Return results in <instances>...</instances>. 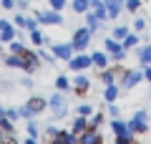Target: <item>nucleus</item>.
<instances>
[{
  "mask_svg": "<svg viewBox=\"0 0 151 144\" xmlns=\"http://www.w3.org/2000/svg\"><path fill=\"white\" fill-rule=\"evenodd\" d=\"M45 106H48V101H45L43 96H33V99H28V101L20 106V116L23 119H35L38 114L45 111Z\"/></svg>",
  "mask_w": 151,
  "mask_h": 144,
  "instance_id": "f257e3e1",
  "label": "nucleus"
},
{
  "mask_svg": "<svg viewBox=\"0 0 151 144\" xmlns=\"http://www.w3.org/2000/svg\"><path fill=\"white\" fill-rule=\"evenodd\" d=\"M48 109H50V114H53L55 119H63L65 114H68V101H65L63 91H55V94L48 99Z\"/></svg>",
  "mask_w": 151,
  "mask_h": 144,
  "instance_id": "f03ea898",
  "label": "nucleus"
},
{
  "mask_svg": "<svg viewBox=\"0 0 151 144\" xmlns=\"http://www.w3.org/2000/svg\"><path fill=\"white\" fill-rule=\"evenodd\" d=\"M91 38H93V33L88 31L86 25H81V28H76V33H73V41H70V46H73V51L76 53H83L88 46H91Z\"/></svg>",
  "mask_w": 151,
  "mask_h": 144,
  "instance_id": "7ed1b4c3",
  "label": "nucleus"
},
{
  "mask_svg": "<svg viewBox=\"0 0 151 144\" xmlns=\"http://www.w3.org/2000/svg\"><path fill=\"white\" fill-rule=\"evenodd\" d=\"M129 129H131V134H146L149 132V114H146V109H139L129 119Z\"/></svg>",
  "mask_w": 151,
  "mask_h": 144,
  "instance_id": "20e7f679",
  "label": "nucleus"
},
{
  "mask_svg": "<svg viewBox=\"0 0 151 144\" xmlns=\"http://www.w3.org/2000/svg\"><path fill=\"white\" fill-rule=\"evenodd\" d=\"M35 18H38L40 25H63V15H60V10H53V8H48V10H38Z\"/></svg>",
  "mask_w": 151,
  "mask_h": 144,
  "instance_id": "39448f33",
  "label": "nucleus"
},
{
  "mask_svg": "<svg viewBox=\"0 0 151 144\" xmlns=\"http://www.w3.org/2000/svg\"><path fill=\"white\" fill-rule=\"evenodd\" d=\"M141 81H144V71H131V68H124L121 71V91H129L134 89V86H139Z\"/></svg>",
  "mask_w": 151,
  "mask_h": 144,
  "instance_id": "423d86ee",
  "label": "nucleus"
},
{
  "mask_svg": "<svg viewBox=\"0 0 151 144\" xmlns=\"http://www.w3.org/2000/svg\"><path fill=\"white\" fill-rule=\"evenodd\" d=\"M93 66V61H91V56L83 51V53H73V58L68 61V68L70 71H76V73H83L86 68H91Z\"/></svg>",
  "mask_w": 151,
  "mask_h": 144,
  "instance_id": "0eeeda50",
  "label": "nucleus"
},
{
  "mask_svg": "<svg viewBox=\"0 0 151 144\" xmlns=\"http://www.w3.org/2000/svg\"><path fill=\"white\" fill-rule=\"evenodd\" d=\"M50 51H53V56L58 61H65V63H68L70 58H73V46H70V43H50Z\"/></svg>",
  "mask_w": 151,
  "mask_h": 144,
  "instance_id": "6e6552de",
  "label": "nucleus"
},
{
  "mask_svg": "<svg viewBox=\"0 0 151 144\" xmlns=\"http://www.w3.org/2000/svg\"><path fill=\"white\" fill-rule=\"evenodd\" d=\"M78 144H103V137L98 134V129L88 127L83 134H78Z\"/></svg>",
  "mask_w": 151,
  "mask_h": 144,
  "instance_id": "1a4fd4ad",
  "label": "nucleus"
},
{
  "mask_svg": "<svg viewBox=\"0 0 151 144\" xmlns=\"http://www.w3.org/2000/svg\"><path fill=\"white\" fill-rule=\"evenodd\" d=\"M23 61H25V66H23V71H25V73H33V71L40 66V56L33 53V51H25V53H23Z\"/></svg>",
  "mask_w": 151,
  "mask_h": 144,
  "instance_id": "9d476101",
  "label": "nucleus"
},
{
  "mask_svg": "<svg viewBox=\"0 0 151 144\" xmlns=\"http://www.w3.org/2000/svg\"><path fill=\"white\" fill-rule=\"evenodd\" d=\"M15 36H18L15 23H10V20H0V38H3V41H5V43H10Z\"/></svg>",
  "mask_w": 151,
  "mask_h": 144,
  "instance_id": "9b49d317",
  "label": "nucleus"
},
{
  "mask_svg": "<svg viewBox=\"0 0 151 144\" xmlns=\"http://www.w3.org/2000/svg\"><path fill=\"white\" fill-rule=\"evenodd\" d=\"M70 84H73V91H76V94H81V96L88 94V89H91V79H88V76H83V73H78Z\"/></svg>",
  "mask_w": 151,
  "mask_h": 144,
  "instance_id": "f8f14e48",
  "label": "nucleus"
},
{
  "mask_svg": "<svg viewBox=\"0 0 151 144\" xmlns=\"http://www.w3.org/2000/svg\"><path fill=\"white\" fill-rule=\"evenodd\" d=\"M103 23H106V20H101V18H98L96 13H91V10L86 13V28H88L91 33H98V31H103V28H106Z\"/></svg>",
  "mask_w": 151,
  "mask_h": 144,
  "instance_id": "ddd939ff",
  "label": "nucleus"
},
{
  "mask_svg": "<svg viewBox=\"0 0 151 144\" xmlns=\"http://www.w3.org/2000/svg\"><path fill=\"white\" fill-rule=\"evenodd\" d=\"M103 5H106L108 10V20L111 18H119L121 10H124V0H103Z\"/></svg>",
  "mask_w": 151,
  "mask_h": 144,
  "instance_id": "4468645a",
  "label": "nucleus"
},
{
  "mask_svg": "<svg viewBox=\"0 0 151 144\" xmlns=\"http://www.w3.org/2000/svg\"><path fill=\"white\" fill-rule=\"evenodd\" d=\"M119 96H121V86H119V84H108L106 89H103V101H106V104L116 101Z\"/></svg>",
  "mask_w": 151,
  "mask_h": 144,
  "instance_id": "2eb2a0df",
  "label": "nucleus"
},
{
  "mask_svg": "<svg viewBox=\"0 0 151 144\" xmlns=\"http://www.w3.org/2000/svg\"><path fill=\"white\" fill-rule=\"evenodd\" d=\"M91 61H93L96 68H106L108 61H111V56H108L106 51H93V53H91Z\"/></svg>",
  "mask_w": 151,
  "mask_h": 144,
  "instance_id": "dca6fc26",
  "label": "nucleus"
},
{
  "mask_svg": "<svg viewBox=\"0 0 151 144\" xmlns=\"http://www.w3.org/2000/svg\"><path fill=\"white\" fill-rule=\"evenodd\" d=\"M30 43L33 46H50V38L48 36H43V31H40V28H35V31H30Z\"/></svg>",
  "mask_w": 151,
  "mask_h": 144,
  "instance_id": "f3484780",
  "label": "nucleus"
},
{
  "mask_svg": "<svg viewBox=\"0 0 151 144\" xmlns=\"http://www.w3.org/2000/svg\"><path fill=\"white\" fill-rule=\"evenodd\" d=\"M3 63H5L8 68H23L25 61H23L20 53H10V56H3Z\"/></svg>",
  "mask_w": 151,
  "mask_h": 144,
  "instance_id": "a211bd4d",
  "label": "nucleus"
},
{
  "mask_svg": "<svg viewBox=\"0 0 151 144\" xmlns=\"http://www.w3.org/2000/svg\"><path fill=\"white\" fill-rule=\"evenodd\" d=\"M103 48H106V53L108 56H113V53H119V51H126L124 46H121V41H116V38H106V41H103Z\"/></svg>",
  "mask_w": 151,
  "mask_h": 144,
  "instance_id": "6ab92c4d",
  "label": "nucleus"
},
{
  "mask_svg": "<svg viewBox=\"0 0 151 144\" xmlns=\"http://www.w3.org/2000/svg\"><path fill=\"white\" fill-rule=\"evenodd\" d=\"M111 129H113L116 137H126V134H131L129 121H121V119H113V121H111Z\"/></svg>",
  "mask_w": 151,
  "mask_h": 144,
  "instance_id": "aec40b11",
  "label": "nucleus"
},
{
  "mask_svg": "<svg viewBox=\"0 0 151 144\" xmlns=\"http://www.w3.org/2000/svg\"><path fill=\"white\" fill-rule=\"evenodd\" d=\"M91 13H96L101 20H108V10H106V5H103V0H91V8H88Z\"/></svg>",
  "mask_w": 151,
  "mask_h": 144,
  "instance_id": "412c9836",
  "label": "nucleus"
},
{
  "mask_svg": "<svg viewBox=\"0 0 151 144\" xmlns=\"http://www.w3.org/2000/svg\"><path fill=\"white\" fill-rule=\"evenodd\" d=\"M70 8H73V13H78V15H86L88 8H91V0H70Z\"/></svg>",
  "mask_w": 151,
  "mask_h": 144,
  "instance_id": "4be33fe9",
  "label": "nucleus"
},
{
  "mask_svg": "<svg viewBox=\"0 0 151 144\" xmlns=\"http://www.w3.org/2000/svg\"><path fill=\"white\" fill-rule=\"evenodd\" d=\"M116 73H119V71L116 68H101V84L103 86H108V84H116Z\"/></svg>",
  "mask_w": 151,
  "mask_h": 144,
  "instance_id": "5701e85b",
  "label": "nucleus"
},
{
  "mask_svg": "<svg viewBox=\"0 0 151 144\" xmlns=\"http://www.w3.org/2000/svg\"><path fill=\"white\" fill-rule=\"evenodd\" d=\"M86 129H88V116H78L73 121V127H70V132H73V134H83Z\"/></svg>",
  "mask_w": 151,
  "mask_h": 144,
  "instance_id": "b1692460",
  "label": "nucleus"
},
{
  "mask_svg": "<svg viewBox=\"0 0 151 144\" xmlns=\"http://www.w3.org/2000/svg\"><path fill=\"white\" fill-rule=\"evenodd\" d=\"M139 61H141V66H151V46L139 48Z\"/></svg>",
  "mask_w": 151,
  "mask_h": 144,
  "instance_id": "393cba45",
  "label": "nucleus"
},
{
  "mask_svg": "<svg viewBox=\"0 0 151 144\" xmlns=\"http://www.w3.org/2000/svg\"><path fill=\"white\" fill-rule=\"evenodd\" d=\"M8 48H10V53H20V56L28 51V48H25V43H23L20 38H13V41L8 43Z\"/></svg>",
  "mask_w": 151,
  "mask_h": 144,
  "instance_id": "a878e982",
  "label": "nucleus"
},
{
  "mask_svg": "<svg viewBox=\"0 0 151 144\" xmlns=\"http://www.w3.org/2000/svg\"><path fill=\"white\" fill-rule=\"evenodd\" d=\"M55 89H58V91H63V94H68V91L73 89V84H70V81L65 79V76H58V79H55Z\"/></svg>",
  "mask_w": 151,
  "mask_h": 144,
  "instance_id": "bb28decb",
  "label": "nucleus"
},
{
  "mask_svg": "<svg viewBox=\"0 0 151 144\" xmlns=\"http://www.w3.org/2000/svg\"><path fill=\"white\" fill-rule=\"evenodd\" d=\"M58 139H60V142H65V144H78V134H73V132H63V129L58 132Z\"/></svg>",
  "mask_w": 151,
  "mask_h": 144,
  "instance_id": "cd10ccee",
  "label": "nucleus"
},
{
  "mask_svg": "<svg viewBox=\"0 0 151 144\" xmlns=\"http://www.w3.org/2000/svg\"><path fill=\"white\" fill-rule=\"evenodd\" d=\"M121 46H124L126 51H129V48H136V46H139V36H136V33H129V36L121 41Z\"/></svg>",
  "mask_w": 151,
  "mask_h": 144,
  "instance_id": "c85d7f7f",
  "label": "nucleus"
},
{
  "mask_svg": "<svg viewBox=\"0 0 151 144\" xmlns=\"http://www.w3.org/2000/svg\"><path fill=\"white\" fill-rule=\"evenodd\" d=\"M38 56H40V61H45V63H55V56H53V51H45V48H38Z\"/></svg>",
  "mask_w": 151,
  "mask_h": 144,
  "instance_id": "c756f323",
  "label": "nucleus"
},
{
  "mask_svg": "<svg viewBox=\"0 0 151 144\" xmlns=\"http://www.w3.org/2000/svg\"><path fill=\"white\" fill-rule=\"evenodd\" d=\"M129 33H131V28H126V25H116L113 28V38H116V41H124Z\"/></svg>",
  "mask_w": 151,
  "mask_h": 144,
  "instance_id": "7c9ffc66",
  "label": "nucleus"
},
{
  "mask_svg": "<svg viewBox=\"0 0 151 144\" xmlns=\"http://www.w3.org/2000/svg\"><path fill=\"white\" fill-rule=\"evenodd\" d=\"M38 25H40V23H38V18H30V15H25V23H23V28H25L28 33H30V31H35Z\"/></svg>",
  "mask_w": 151,
  "mask_h": 144,
  "instance_id": "2f4dec72",
  "label": "nucleus"
},
{
  "mask_svg": "<svg viewBox=\"0 0 151 144\" xmlns=\"http://www.w3.org/2000/svg\"><path fill=\"white\" fill-rule=\"evenodd\" d=\"M28 137H38V134H40V127H38L35 121H33V119H28Z\"/></svg>",
  "mask_w": 151,
  "mask_h": 144,
  "instance_id": "473e14b6",
  "label": "nucleus"
},
{
  "mask_svg": "<svg viewBox=\"0 0 151 144\" xmlns=\"http://www.w3.org/2000/svg\"><path fill=\"white\" fill-rule=\"evenodd\" d=\"M76 111H78V116H91V114H93V106H91V104H81Z\"/></svg>",
  "mask_w": 151,
  "mask_h": 144,
  "instance_id": "72a5a7b5",
  "label": "nucleus"
},
{
  "mask_svg": "<svg viewBox=\"0 0 151 144\" xmlns=\"http://www.w3.org/2000/svg\"><path fill=\"white\" fill-rule=\"evenodd\" d=\"M124 8H126L129 13H136V10L141 8V0H126V3H124Z\"/></svg>",
  "mask_w": 151,
  "mask_h": 144,
  "instance_id": "f704fd0d",
  "label": "nucleus"
},
{
  "mask_svg": "<svg viewBox=\"0 0 151 144\" xmlns=\"http://www.w3.org/2000/svg\"><path fill=\"white\" fill-rule=\"evenodd\" d=\"M134 31L136 33H144L146 31V18H136V20H134Z\"/></svg>",
  "mask_w": 151,
  "mask_h": 144,
  "instance_id": "c9c22d12",
  "label": "nucleus"
},
{
  "mask_svg": "<svg viewBox=\"0 0 151 144\" xmlns=\"http://www.w3.org/2000/svg\"><path fill=\"white\" fill-rule=\"evenodd\" d=\"M108 114H111V119H119V116H121V109L116 106V101L108 104Z\"/></svg>",
  "mask_w": 151,
  "mask_h": 144,
  "instance_id": "e433bc0d",
  "label": "nucleus"
},
{
  "mask_svg": "<svg viewBox=\"0 0 151 144\" xmlns=\"http://www.w3.org/2000/svg\"><path fill=\"white\" fill-rule=\"evenodd\" d=\"M5 116L10 119V121H18V119H20V109H5Z\"/></svg>",
  "mask_w": 151,
  "mask_h": 144,
  "instance_id": "4c0bfd02",
  "label": "nucleus"
},
{
  "mask_svg": "<svg viewBox=\"0 0 151 144\" xmlns=\"http://www.w3.org/2000/svg\"><path fill=\"white\" fill-rule=\"evenodd\" d=\"M48 5L53 8V10H60V13H63V8H65V0H48Z\"/></svg>",
  "mask_w": 151,
  "mask_h": 144,
  "instance_id": "58836bf2",
  "label": "nucleus"
},
{
  "mask_svg": "<svg viewBox=\"0 0 151 144\" xmlns=\"http://www.w3.org/2000/svg\"><path fill=\"white\" fill-rule=\"evenodd\" d=\"M113 144H134V134H126V137H116Z\"/></svg>",
  "mask_w": 151,
  "mask_h": 144,
  "instance_id": "ea45409f",
  "label": "nucleus"
},
{
  "mask_svg": "<svg viewBox=\"0 0 151 144\" xmlns=\"http://www.w3.org/2000/svg\"><path fill=\"white\" fill-rule=\"evenodd\" d=\"M0 5L5 10H15V0H0Z\"/></svg>",
  "mask_w": 151,
  "mask_h": 144,
  "instance_id": "a19ab883",
  "label": "nucleus"
},
{
  "mask_svg": "<svg viewBox=\"0 0 151 144\" xmlns=\"http://www.w3.org/2000/svg\"><path fill=\"white\" fill-rule=\"evenodd\" d=\"M13 23H15V28H23V23H25V13H18Z\"/></svg>",
  "mask_w": 151,
  "mask_h": 144,
  "instance_id": "79ce46f5",
  "label": "nucleus"
},
{
  "mask_svg": "<svg viewBox=\"0 0 151 144\" xmlns=\"http://www.w3.org/2000/svg\"><path fill=\"white\" fill-rule=\"evenodd\" d=\"M45 132H48V137L53 139V137H58V132H60V129H58V127H45Z\"/></svg>",
  "mask_w": 151,
  "mask_h": 144,
  "instance_id": "37998d69",
  "label": "nucleus"
},
{
  "mask_svg": "<svg viewBox=\"0 0 151 144\" xmlns=\"http://www.w3.org/2000/svg\"><path fill=\"white\" fill-rule=\"evenodd\" d=\"M124 56H126V51H119V53H113V56H111V58H113V61H116V63H119V61H124Z\"/></svg>",
  "mask_w": 151,
  "mask_h": 144,
  "instance_id": "c03bdc74",
  "label": "nucleus"
},
{
  "mask_svg": "<svg viewBox=\"0 0 151 144\" xmlns=\"http://www.w3.org/2000/svg\"><path fill=\"white\" fill-rule=\"evenodd\" d=\"M144 79L151 84V66H144Z\"/></svg>",
  "mask_w": 151,
  "mask_h": 144,
  "instance_id": "a18cd8bd",
  "label": "nucleus"
},
{
  "mask_svg": "<svg viewBox=\"0 0 151 144\" xmlns=\"http://www.w3.org/2000/svg\"><path fill=\"white\" fill-rule=\"evenodd\" d=\"M30 5V0H15V8H28Z\"/></svg>",
  "mask_w": 151,
  "mask_h": 144,
  "instance_id": "49530a36",
  "label": "nucleus"
},
{
  "mask_svg": "<svg viewBox=\"0 0 151 144\" xmlns=\"http://www.w3.org/2000/svg\"><path fill=\"white\" fill-rule=\"evenodd\" d=\"M23 86H25V89H30V86H33V79H28V76H25V79H23Z\"/></svg>",
  "mask_w": 151,
  "mask_h": 144,
  "instance_id": "de8ad7c7",
  "label": "nucleus"
},
{
  "mask_svg": "<svg viewBox=\"0 0 151 144\" xmlns=\"http://www.w3.org/2000/svg\"><path fill=\"white\" fill-rule=\"evenodd\" d=\"M23 144H38V137H28V139H25Z\"/></svg>",
  "mask_w": 151,
  "mask_h": 144,
  "instance_id": "09e8293b",
  "label": "nucleus"
},
{
  "mask_svg": "<svg viewBox=\"0 0 151 144\" xmlns=\"http://www.w3.org/2000/svg\"><path fill=\"white\" fill-rule=\"evenodd\" d=\"M50 144H65V142H60L58 137H53V139H50Z\"/></svg>",
  "mask_w": 151,
  "mask_h": 144,
  "instance_id": "8fccbe9b",
  "label": "nucleus"
},
{
  "mask_svg": "<svg viewBox=\"0 0 151 144\" xmlns=\"http://www.w3.org/2000/svg\"><path fill=\"white\" fill-rule=\"evenodd\" d=\"M0 111H3V104H0Z\"/></svg>",
  "mask_w": 151,
  "mask_h": 144,
  "instance_id": "3c124183",
  "label": "nucleus"
},
{
  "mask_svg": "<svg viewBox=\"0 0 151 144\" xmlns=\"http://www.w3.org/2000/svg\"><path fill=\"white\" fill-rule=\"evenodd\" d=\"M0 46H3V38H0Z\"/></svg>",
  "mask_w": 151,
  "mask_h": 144,
  "instance_id": "603ef678",
  "label": "nucleus"
},
{
  "mask_svg": "<svg viewBox=\"0 0 151 144\" xmlns=\"http://www.w3.org/2000/svg\"><path fill=\"white\" fill-rule=\"evenodd\" d=\"M149 121H151V114H149Z\"/></svg>",
  "mask_w": 151,
  "mask_h": 144,
  "instance_id": "864d4df0",
  "label": "nucleus"
},
{
  "mask_svg": "<svg viewBox=\"0 0 151 144\" xmlns=\"http://www.w3.org/2000/svg\"><path fill=\"white\" fill-rule=\"evenodd\" d=\"M30 3H33V0H30Z\"/></svg>",
  "mask_w": 151,
  "mask_h": 144,
  "instance_id": "5fc2aeb1",
  "label": "nucleus"
}]
</instances>
